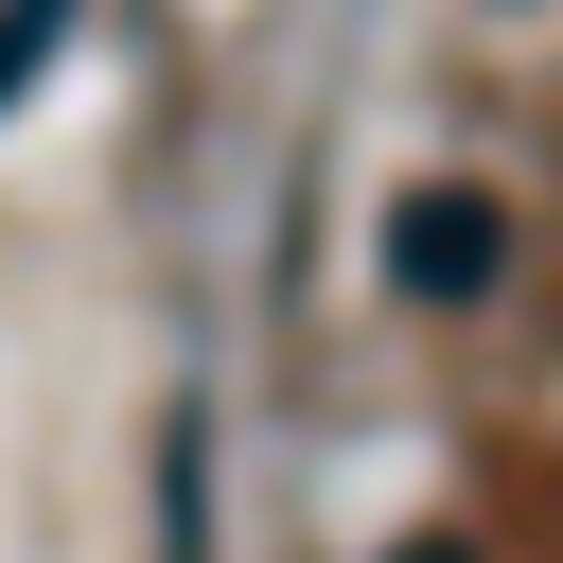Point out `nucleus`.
I'll return each mask as SVG.
<instances>
[{
  "label": "nucleus",
  "mask_w": 563,
  "mask_h": 563,
  "mask_svg": "<svg viewBox=\"0 0 563 563\" xmlns=\"http://www.w3.org/2000/svg\"><path fill=\"white\" fill-rule=\"evenodd\" d=\"M493 264H510V211L493 194H405L387 211V282L405 299H493Z\"/></svg>",
  "instance_id": "nucleus-1"
},
{
  "label": "nucleus",
  "mask_w": 563,
  "mask_h": 563,
  "mask_svg": "<svg viewBox=\"0 0 563 563\" xmlns=\"http://www.w3.org/2000/svg\"><path fill=\"white\" fill-rule=\"evenodd\" d=\"M53 53H70V0H0V106H18Z\"/></svg>",
  "instance_id": "nucleus-2"
},
{
  "label": "nucleus",
  "mask_w": 563,
  "mask_h": 563,
  "mask_svg": "<svg viewBox=\"0 0 563 563\" xmlns=\"http://www.w3.org/2000/svg\"><path fill=\"white\" fill-rule=\"evenodd\" d=\"M405 563H457V545H405Z\"/></svg>",
  "instance_id": "nucleus-3"
}]
</instances>
